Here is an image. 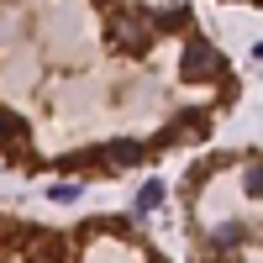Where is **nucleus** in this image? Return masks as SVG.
<instances>
[{"instance_id": "obj_3", "label": "nucleus", "mask_w": 263, "mask_h": 263, "mask_svg": "<svg viewBox=\"0 0 263 263\" xmlns=\"http://www.w3.org/2000/svg\"><path fill=\"white\" fill-rule=\"evenodd\" d=\"M21 258L27 263H69V242L58 232H32V237H21Z\"/></svg>"}, {"instance_id": "obj_9", "label": "nucleus", "mask_w": 263, "mask_h": 263, "mask_svg": "<svg viewBox=\"0 0 263 263\" xmlns=\"http://www.w3.org/2000/svg\"><path fill=\"white\" fill-rule=\"evenodd\" d=\"M163 200V184H142V195H137V211H153Z\"/></svg>"}, {"instance_id": "obj_8", "label": "nucleus", "mask_w": 263, "mask_h": 263, "mask_svg": "<svg viewBox=\"0 0 263 263\" xmlns=\"http://www.w3.org/2000/svg\"><path fill=\"white\" fill-rule=\"evenodd\" d=\"M242 184H248V195H253V200H263V163H248Z\"/></svg>"}, {"instance_id": "obj_4", "label": "nucleus", "mask_w": 263, "mask_h": 263, "mask_svg": "<svg viewBox=\"0 0 263 263\" xmlns=\"http://www.w3.org/2000/svg\"><path fill=\"white\" fill-rule=\"evenodd\" d=\"M0 147H16V153H27V147H32L27 121H21L16 111H6V105H0Z\"/></svg>"}, {"instance_id": "obj_7", "label": "nucleus", "mask_w": 263, "mask_h": 263, "mask_svg": "<svg viewBox=\"0 0 263 263\" xmlns=\"http://www.w3.org/2000/svg\"><path fill=\"white\" fill-rule=\"evenodd\" d=\"M211 242H216V248H237V242H242V227H237V221H221V227L211 232Z\"/></svg>"}, {"instance_id": "obj_1", "label": "nucleus", "mask_w": 263, "mask_h": 263, "mask_svg": "<svg viewBox=\"0 0 263 263\" xmlns=\"http://www.w3.org/2000/svg\"><path fill=\"white\" fill-rule=\"evenodd\" d=\"M111 42L121 53H147V42H153V11H116Z\"/></svg>"}, {"instance_id": "obj_5", "label": "nucleus", "mask_w": 263, "mask_h": 263, "mask_svg": "<svg viewBox=\"0 0 263 263\" xmlns=\"http://www.w3.org/2000/svg\"><path fill=\"white\" fill-rule=\"evenodd\" d=\"M142 158H147V147L132 142V137H121V142L105 147V168H132V163H142Z\"/></svg>"}, {"instance_id": "obj_6", "label": "nucleus", "mask_w": 263, "mask_h": 263, "mask_svg": "<svg viewBox=\"0 0 263 263\" xmlns=\"http://www.w3.org/2000/svg\"><path fill=\"white\" fill-rule=\"evenodd\" d=\"M190 27V11L179 6V11H158V16H153V32H184Z\"/></svg>"}, {"instance_id": "obj_2", "label": "nucleus", "mask_w": 263, "mask_h": 263, "mask_svg": "<svg viewBox=\"0 0 263 263\" xmlns=\"http://www.w3.org/2000/svg\"><path fill=\"white\" fill-rule=\"evenodd\" d=\"M179 69H184V79H211L216 69H227V58L216 53L205 37H190V42H184V58H179Z\"/></svg>"}, {"instance_id": "obj_10", "label": "nucleus", "mask_w": 263, "mask_h": 263, "mask_svg": "<svg viewBox=\"0 0 263 263\" xmlns=\"http://www.w3.org/2000/svg\"><path fill=\"white\" fill-rule=\"evenodd\" d=\"M48 195H53V200H63V205H69V200H79V184H53Z\"/></svg>"}]
</instances>
